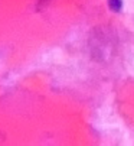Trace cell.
<instances>
[{
	"mask_svg": "<svg viewBox=\"0 0 134 146\" xmlns=\"http://www.w3.org/2000/svg\"><path fill=\"white\" fill-rule=\"evenodd\" d=\"M108 5L114 12H118L121 9V0H108Z\"/></svg>",
	"mask_w": 134,
	"mask_h": 146,
	"instance_id": "obj_1",
	"label": "cell"
}]
</instances>
